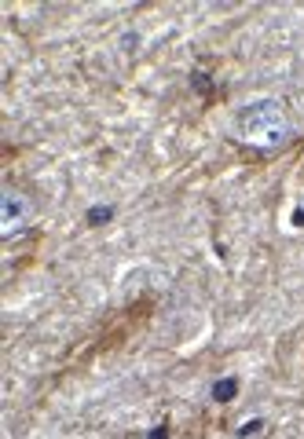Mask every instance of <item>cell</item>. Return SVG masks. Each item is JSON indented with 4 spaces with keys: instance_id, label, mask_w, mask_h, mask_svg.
<instances>
[{
    "instance_id": "2",
    "label": "cell",
    "mask_w": 304,
    "mask_h": 439,
    "mask_svg": "<svg viewBox=\"0 0 304 439\" xmlns=\"http://www.w3.org/2000/svg\"><path fill=\"white\" fill-rule=\"evenodd\" d=\"M30 224H33V202L23 190L4 187L0 190V234L18 238V231H26Z\"/></svg>"
},
{
    "instance_id": "7",
    "label": "cell",
    "mask_w": 304,
    "mask_h": 439,
    "mask_svg": "<svg viewBox=\"0 0 304 439\" xmlns=\"http://www.w3.org/2000/svg\"><path fill=\"white\" fill-rule=\"evenodd\" d=\"M194 84H198V92H209V77H202V74H194Z\"/></svg>"
},
{
    "instance_id": "5",
    "label": "cell",
    "mask_w": 304,
    "mask_h": 439,
    "mask_svg": "<svg viewBox=\"0 0 304 439\" xmlns=\"http://www.w3.org/2000/svg\"><path fill=\"white\" fill-rule=\"evenodd\" d=\"M260 425H264V421H249V425H242V428H238V439H246V435L260 432Z\"/></svg>"
},
{
    "instance_id": "6",
    "label": "cell",
    "mask_w": 304,
    "mask_h": 439,
    "mask_svg": "<svg viewBox=\"0 0 304 439\" xmlns=\"http://www.w3.org/2000/svg\"><path fill=\"white\" fill-rule=\"evenodd\" d=\"M147 439H169V428H165V425H158V428H154V432H150Z\"/></svg>"
},
{
    "instance_id": "1",
    "label": "cell",
    "mask_w": 304,
    "mask_h": 439,
    "mask_svg": "<svg viewBox=\"0 0 304 439\" xmlns=\"http://www.w3.org/2000/svg\"><path fill=\"white\" fill-rule=\"evenodd\" d=\"M231 139L249 147V150H260V154L282 150L293 139V118L278 99H253V103L235 110Z\"/></svg>"
},
{
    "instance_id": "4",
    "label": "cell",
    "mask_w": 304,
    "mask_h": 439,
    "mask_svg": "<svg viewBox=\"0 0 304 439\" xmlns=\"http://www.w3.org/2000/svg\"><path fill=\"white\" fill-rule=\"evenodd\" d=\"M111 216H114V209H111V205H96V209H89V224H92V227H99V224H106Z\"/></svg>"
},
{
    "instance_id": "3",
    "label": "cell",
    "mask_w": 304,
    "mask_h": 439,
    "mask_svg": "<svg viewBox=\"0 0 304 439\" xmlns=\"http://www.w3.org/2000/svg\"><path fill=\"white\" fill-rule=\"evenodd\" d=\"M238 395V377H220L213 384V403H231Z\"/></svg>"
}]
</instances>
